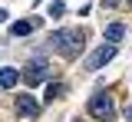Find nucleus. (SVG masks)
<instances>
[{
    "instance_id": "nucleus-4",
    "label": "nucleus",
    "mask_w": 132,
    "mask_h": 122,
    "mask_svg": "<svg viewBox=\"0 0 132 122\" xmlns=\"http://www.w3.org/2000/svg\"><path fill=\"white\" fill-rule=\"evenodd\" d=\"M112 56H116V46H112V43H102V46H99V50L86 59V69H102Z\"/></svg>"
},
{
    "instance_id": "nucleus-11",
    "label": "nucleus",
    "mask_w": 132,
    "mask_h": 122,
    "mask_svg": "<svg viewBox=\"0 0 132 122\" xmlns=\"http://www.w3.org/2000/svg\"><path fill=\"white\" fill-rule=\"evenodd\" d=\"M126 119H129V122H132V102H129V106H126Z\"/></svg>"
},
{
    "instance_id": "nucleus-7",
    "label": "nucleus",
    "mask_w": 132,
    "mask_h": 122,
    "mask_svg": "<svg viewBox=\"0 0 132 122\" xmlns=\"http://www.w3.org/2000/svg\"><path fill=\"white\" fill-rule=\"evenodd\" d=\"M16 83H20V73H16L13 66H3V69H0V89H13Z\"/></svg>"
},
{
    "instance_id": "nucleus-12",
    "label": "nucleus",
    "mask_w": 132,
    "mask_h": 122,
    "mask_svg": "<svg viewBox=\"0 0 132 122\" xmlns=\"http://www.w3.org/2000/svg\"><path fill=\"white\" fill-rule=\"evenodd\" d=\"M116 3H122V0H106V7H116Z\"/></svg>"
},
{
    "instance_id": "nucleus-5",
    "label": "nucleus",
    "mask_w": 132,
    "mask_h": 122,
    "mask_svg": "<svg viewBox=\"0 0 132 122\" xmlns=\"http://www.w3.org/2000/svg\"><path fill=\"white\" fill-rule=\"evenodd\" d=\"M16 116L27 119V122H33L36 116H40V102H36L33 96H16Z\"/></svg>"
},
{
    "instance_id": "nucleus-14",
    "label": "nucleus",
    "mask_w": 132,
    "mask_h": 122,
    "mask_svg": "<svg viewBox=\"0 0 132 122\" xmlns=\"http://www.w3.org/2000/svg\"><path fill=\"white\" fill-rule=\"evenodd\" d=\"M126 3H129V7H132V0H126Z\"/></svg>"
},
{
    "instance_id": "nucleus-2",
    "label": "nucleus",
    "mask_w": 132,
    "mask_h": 122,
    "mask_svg": "<svg viewBox=\"0 0 132 122\" xmlns=\"http://www.w3.org/2000/svg\"><path fill=\"white\" fill-rule=\"evenodd\" d=\"M86 109H89V116L99 119V122H112L116 119V106H112V96H109V92H96Z\"/></svg>"
},
{
    "instance_id": "nucleus-6",
    "label": "nucleus",
    "mask_w": 132,
    "mask_h": 122,
    "mask_svg": "<svg viewBox=\"0 0 132 122\" xmlns=\"http://www.w3.org/2000/svg\"><path fill=\"white\" fill-rule=\"evenodd\" d=\"M36 27H40V17H33V20H16L13 27H10V33H13V36H30Z\"/></svg>"
},
{
    "instance_id": "nucleus-1",
    "label": "nucleus",
    "mask_w": 132,
    "mask_h": 122,
    "mask_svg": "<svg viewBox=\"0 0 132 122\" xmlns=\"http://www.w3.org/2000/svg\"><path fill=\"white\" fill-rule=\"evenodd\" d=\"M50 46L60 53L63 59H76L86 46V33H82L79 27H63V30H56V33L50 36Z\"/></svg>"
},
{
    "instance_id": "nucleus-3",
    "label": "nucleus",
    "mask_w": 132,
    "mask_h": 122,
    "mask_svg": "<svg viewBox=\"0 0 132 122\" xmlns=\"http://www.w3.org/2000/svg\"><path fill=\"white\" fill-rule=\"evenodd\" d=\"M50 73H53V69H50V63L36 56V59H30V63H27V69H23V79H27V86H36V83L50 79Z\"/></svg>"
},
{
    "instance_id": "nucleus-13",
    "label": "nucleus",
    "mask_w": 132,
    "mask_h": 122,
    "mask_svg": "<svg viewBox=\"0 0 132 122\" xmlns=\"http://www.w3.org/2000/svg\"><path fill=\"white\" fill-rule=\"evenodd\" d=\"M7 17H10V13H7V10H0V23H3V20H7Z\"/></svg>"
},
{
    "instance_id": "nucleus-9",
    "label": "nucleus",
    "mask_w": 132,
    "mask_h": 122,
    "mask_svg": "<svg viewBox=\"0 0 132 122\" xmlns=\"http://www.w3.org/2000/svg\"><path fill=\"white\" fill-rule=\"evenodd\" d=\"M63 92H66V83H50V86H46V102L63 99Z\"/></svg>"
},
{
    "instance_id": "nucleus-8",
    "label": "nucleus",
    "mask_w": 132,
    "mask_h": 122,
    "mask_svg": "<svg viewBox=\"0 0 132 122\" xmlns=\"http://www.w3.org/2000/svg\"><path fill=\"white\" fill-rule=\"evenodd\" d=\"M122 36H126V23H109V27H106V43H112V46H116Z\"/></svg>"
},
{
    "instance_id": "nucleus-10",
    "label": "nucleus",
    "mask_w": 132,
    "mask_h": 122,
    "mask_svg": "<svg viewBox=\"0 0 132 122\" xmlns=\"http://www.w3.org/2000/svg\"><path fill=\"white\" fill-rule=\"evenodd\" d=\"M66 13V3L63 0H53V3H50V17H63Z\"/></svg>"
}]
</instances>
